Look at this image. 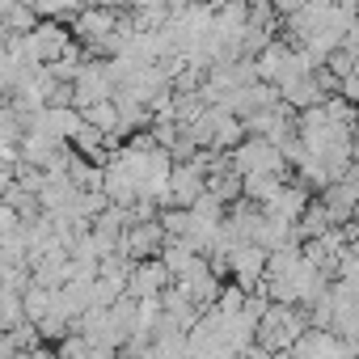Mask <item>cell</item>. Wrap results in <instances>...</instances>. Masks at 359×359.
Returning <instances> with one entry per match:
<instances>
[{"label": "cell", "instance_id": "1", "mask_svg": "<svg viewBox=\"0 0 359 359\" xmlns=\"http://www.w3.org/2000/svg\"><path fill=\"white\" fill-rule=\"evenodd\" d=\"M309 330V313L300 304H266V313L258 317V338L254 346L266 351V355H287L296 346V338Z\"/></svg>", "mask_w": 359, "mask_h": 359}, {"label": "cell", "instance_id": "2", "mask_svg": "<svg viewBox=\"0 0 359 359\" xmlns=\"http://www.w3.org/2000/svg\"><path fill=\"white\" fill-rule=\"evenodd\" d=\"M229 161H233V169H237L241 177H254V173H279V177H287V156H283V148H275L271 140H258V135H245V140L229 152Z\"/></svg>", "mask_w": 359, "mask_h": 359}, {"label": "cell", "instance_id": "3", "mask_svg": "<svg viewBox=\"0 0 359 359\" xmlns=\"http://www.w3.org/2000/svg\"><path fill=\"white\" fill-rule=\"evenodd\" d=\"M266 258H271V254H266L262 245L241 241V245H233V250H229L224 266H229V275H233V283H237V287L254 292V287H262V279H266Z\"/></svg>", "mask_w": 359, "mask_h": 359}, {"label": "cell", "instance_id": "4", "mask_svg": "<svg viewBox=\"0 0 359 359\" xmlns=\"http://www.w3.org/2000/svg\"><path fill=\"white\" fill-rule=\"evenodd\" d=\"M169 287H173V275H169V266L161 258H148V262L131 266V279H127V296L131 300H161Z\"/></svg>", "mask_w": 359, "mask_h": 359}, {"label": "cell", "instance_id": "5", "mask_svg": "<svg viewBox=\"0 0 359 359\" xmlns=\"http://www.w3.org/2000/svg\"><path fill=\"white\" fill-rule=\"evenodd\" d=\"M309 203H313V191H309L304 182H283V191H279L262 212L275 216V220H283V224H300V216L309 212Z\"/></svg>", "mask_w": 359, "mask_h": 359}, {"label": "cell", "instance_id": "6", "mask_svg": "<svg viewBox=\"0 0 359 359\" xmlns=\"http://www.w3.org/2000/svg\"><path fill=\"white\" fill-rule=\"evenodd\" d=\"M81 114H85V123H89V127H97L110 144H114V140H127V135H123V118H118L114 97H110V102H97V106H89V110H81Z\"/></svg>", "mask_w": 359, "mask_h": 359}, {"label": "cell", "instance_id": "7", "mask_svg": "<svg viewBox=\"0 0 359 359\" xmlns=\"http://www.w3.org/2000/svg\"><path fill=\"white\" fill-rule=\"evenodd\" d=\"M22 359H60V351H51V346H43V342H39V346H30Z\"/></svg>", "mask_w": 359, "mask_h": 359}]
</instances>
